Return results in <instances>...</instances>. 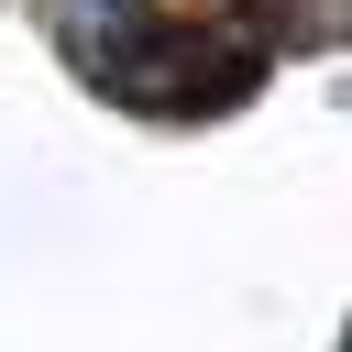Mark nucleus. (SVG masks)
Listing matches in <instances>:
<instances>
[{
    "mask_svg": "<svg viewBox=\"0 0 352 352\" xmlns=\"http://www.w3.org/2000/svg\"><path fill=\"white\" fill-rule=\"evenodd\" d=\"M110 11H121V22H132V11H143V0H110Z\"/></svg>",
    "mask_w": 352,
    "mask_h": 352,
    "instance_id": "nucleus-1",
    "label": "nucleus"
}]
</instances>
